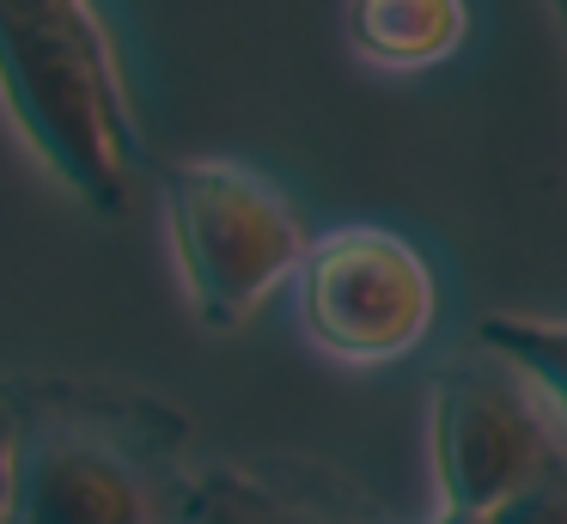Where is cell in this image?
<instances>
[{
  "label": "cell",
  "mask_w": 567,
  "mask_h": 524,
  "mask_svg": "<svg viewBox=\"0 0 567 524\" xmlns=\"http://www.w3.org/2000/svg\"><path fill=\"white\" fill-rule=\"evenodd\" d=\"M13 451H19V414H13L7 384H0V524L13 512Z\"/></svg>",
  "instance_id": "cell-10"
},
{
  "label": "cell",
  "mask_w": 567,
  "mask_h": 524,
  "mask_svg": "<svg viewBox=\"0 0 567 524\" xmlns=\"http://www.w3.org/2000/svg\"><path fill=\"white\" fill-rule=\"evenodd\" d=\"M476 524H567V463L555 475H543L537 487H525L518 500L494 506L488 518H476Z\"/></svg>",
  "instance_id": "cell-9"
},
{
  "label": "cell",
  "mask_w": 567,
  "mask_h": 524,
  "mask_svg": "<svg viewBox=\"0 0 567 524\" xmlns=\"http://www.w3.org/2000/svg\"><path fill=\"white\" fill-rule=\"evenodd\" d=\"M433 524H457V518H440V512H433Z\"/></svg>",
  "instance_id": "cell-12"
},
{
  "label": "cell",
  "mask_w": 567,
  "mask_h": 524,
  "mask_svg": "<svg viewBox=\"0 0 567 524\" xmlns=\"http://www.w3.org/2000/svg\"><path fill=\"white\" fill-rule=\"evenodd\" d=\"M172 524H360L354 512L293 487L281 475L245 470V463H208L184 475L172 500Z\"/></svg>",
  "instance_id": "cell-7"
},
{
  "label": "cell",
  "mask_w": 567,
  "mask_h": 524,
  "mask_svg": "<svg viewBox=\"0 0 567 524\" xmlns=\"http://www.w3.org/2000/svg\"><path fill=\"white\" fill-rule=\"evenodd\" d=\"M165 232L196 317L238 329L299 275L306 226L269 177L233 158H184L165 171Z\"/></svg>",
  "instance_id": "cell-3"
},
{
  "label": "cell",
  "mask_w": 567,
  "mask_h": 524,
  "mask_svg": "<svg viewBox=\"0 0 567 524\" xmlns=\"http://www.w3.org/2000/svg\"><path fill=\"white\" fill-rule=\"evenodd\" d=\"M7 397L19 414L7 524H172L177 414L62 378H7Z\"/></svg>",
  "instance_id": "cell-2"
},
{
  "label": "cell",
  "mask_w": 567,
  "mask_h": 524,
  "mask_svg": "<svg viewBox=\"0 0 567 524\" xmlns=\"http://www.w3.org/2000/svg\"><path fill=\"white\" fill-rule=\"evenodd\" d=\"M549 12H555V24H561V37H567V0H549Z\"/></svg>",
  "instance_id": "cell-11"
},
{
  "label": "cell",
  "mask_w": 567,
  "mask_h": 524,
  "mask_svg": "<svg viewBox=\"0 0 567 524\" xmlns=\"http://www.w3.org/2000/svg\"><path fill=\"white\" fill-rule=\"evenodd\" d=\"M476 348L506 360L530 384V397L549 409V421L567 433V317L530 311H488L476 323Z\"/></svg>",
  "instance_id": "cell-8"
},
{
  "label": "cell",
  "mask_w": 567,
  "mask_h": 524,
  "mask_svg": "<svg viewBox=\"0 0 567 524\" xmlns=\"http://www.w3.org/2000/svg\"><path fill=\"white\" fill-rule=\"evenodd\" d=\"M342 31L367 68L427 73L470 37V0H342Z\"/></svg>",
  "instance_id": "cell-6"
},
{
  "label": "cell",
  "mask_w": 567,
  "mask_h": 524,
  "mask_svg": "<svg viewBox=\"0 0 567 524\" xmlns=\"http://www.w3.org/2000/svg\"><path fill=\"white\" fill-rule=\"evenodd\" d=\"M427 451L440 518L476 524L518 500L567 463L561 427L549 421L530 384L488 348L457 353L433 372L427 390Z\"/></svg>",
  "instance_id": "cell-4"
},
{
  "label": "cell",
  "mask_w": 567,
  "mask_h": 524,
  "mask_svg": "<svg viewBox=\"0 0 567 524\" xmlns=\"http://www.w3.org/2000/svg\"><path fill=\"white\" fill-rule=\"evenodd\" d=\"M0 97L19 141L80 207L128 214L147 134L99 0H0Z\"/></svg>",
  "instance_id": "cell-1"
},
{
  "label": "cell",
  "mask_w": 567,
  "mask_h": 524,
  "mask_svg": "<svg viewBox=\"0 0 567 524\" xmlns=\"http://www.w3.org/2000/svg\"><path fill=\"white\" fill-rule=\"evenodd\" d=\"M293 311L318 353L342 366H396L440 323L427 250L391 226H336L306 244Z\"/></svg>",
  "instance_id": "cell-5"
}]
</instances>
